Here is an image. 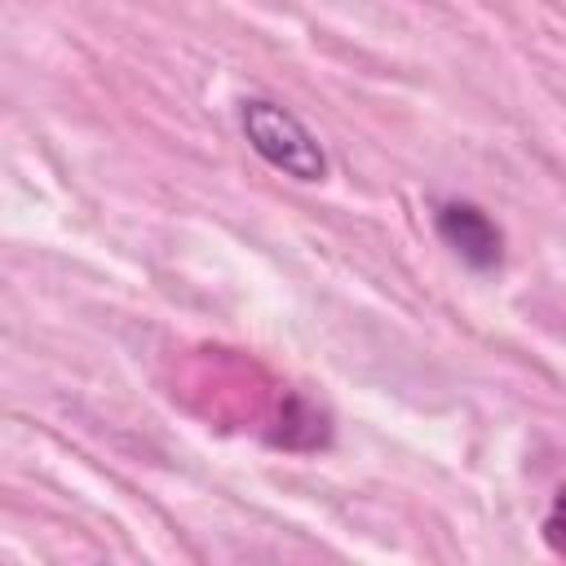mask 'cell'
<instances>
[{
    "mask_svg": "<svg viewBox=\"0 0 566 566\" xmlns=\"http://www.w3.org/2000/svg\"><path fill=\"white\" fill-rule=\"evenodd\" d=\"M239 128H243L248 146L274 172L292 177V181H323L327 177V155H323L318 137L283 102H274V97H248V102H239Z\"/></svg>",
    "mask_w": 566,
    "mask_h": 566,
    "instance_id": "1",
    "label": "cell"
},
{
    "mask_svg": "<svg viewBox=\"0 0 566 566\" xmlns=\"http://www.w3.org/2000/svg\"><path fill=\"white\" fill-rule=\"evenodd\" d=\"M433 234L478 274L500 270L504 261V230L469 199H438L433 203Z\"/></svg>",
    "mask_w": 566,
    "mask_h": 566,
    "instance_id": "2",
    "label": "cell"
},
{
    "mask_svg": "<svg viewBox=\"0 0 566 566\" xmlns=\"http://www.w3.org/2000/svg\"><path fill=\"white\" fill-rule=\"evenodd\" d=\"M544 539L566 557V491H557V500H553V509L544 517Z\"/></svg>",
    "mask_w": 566,
    "mask_h": 566,
    "instance_id": "3",
    "label": "cell"
}]
</instances>
